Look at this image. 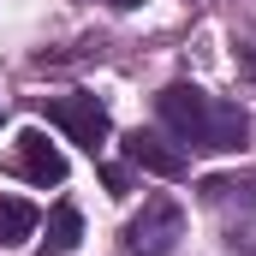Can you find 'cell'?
Wrapping results in <instances>:
<instances>
[{
    "mask_svg": "<svg viewBox=\"0 0 256 256\" xmlns=\"http://www.w3.org/2000/svg\"><path fill=\"white\" fill-rule=\"evenodd\" d=\"M196 191L208 196V202H256V173H244V179H226L220 173V179H202Z\"/></svg>",
    "mask_w": 256,
    "mask_h": 256,
    "instance_id": "cell-8",
    "label": "cell"
},
{
    "mask_svg": "<svg viewBox=\"0 0 256 256\" xmlns=\"http://www.w3.org/2000/svg\"><path fill=\"white\" fill-rule=\"evenodd\" d=\"M36 202H24V196H0V244H24L30 232H36Z\"/></svg>",
    "mask_w": 256,
    "mask_h": 256,
    "instance_id": "cell-7",
    "label": "cell"
},
{
    "mask_svg": "<svg viewBox=\"0 0 256 256\" xmlns=\"http://www.w3.org/2000/svg\"><path fill=\"white\" fill-rule=\"evenodd\" d=\"M102 185H108V191H114V196H126V191H131L126 167H102Z\"/></svg>",
    "mask_w": 256,
    "mask_h": 256,
    "instance_id": "cell-9",
    "label": "cell"
},
{
    "mask_svg": "<svg viewBox=\"0 0 256 256\" xmlns=\"http://www.w3.org/2000/svg\"><path fill=\"white\" fill-rule=\"evenodd\" d=\"M36 108L48 114V126H60L66 137H72L78 149H90V155H96V149L108 143V131H114L108 126V108H102L96 96H42Z\"/></svg>",
    "mask_w": 256,
    "mask_h": 256,
    "instance_id": "cell-3",
    "label": "cell"
},
{
    "mask_svg": "<svg viewBox=\"0 0 256 256\" xmlns=\"http://www.w3.org/2000/svg\"><path fill=\"white\" fill-rule=\"evenodd\" d=\"M78 238H84V214H78V202H54V208H48V238L36 244V256H72Z\"/></svg>",
    "mask_w": 256,
    "mask_h": 256,
    "instance_id": "cell-6",
    "label": "cell"
},
{
    "mask_svg": "<svg viewBox=\"0 0 256 256\" xmlns=\"http://www.w3.org/2000/svg\"><path fill=\"white\" fill-rule=\"evenodd\" d=\"M6 173H18L30 185H66V155L48 143V131L24 126L12 137V149H6Z\"/></svg>",
    "mask_w": 256,
    "mask_h": 256,
    "instance_id": "cell-4",
    "label": "cell"
},
{
    "mask_svg": "<svg viewBox=\"0 0 256 256\" xmlns=\"http://www.w3.org/2000/svg\"><path fill=\"white\" fill-rule=\"evenodd\" d=\"M155 114L185 149H202V155H232V149L250 143V114L238 102H220V96L196 90V84H167L155 96Z\"/></svg>",
    "mask_w": 256,
    "mask_h": 256,
    "instance_id": "cell-1",
    "label": "cell"
},
{
    "mask_svg": "<svg viewBox=\"0 0 256 256\" xmlns=\"http://www.w3.org/2000/svg\"><path fill=\"white\" fill-rule=\"evenodd\" d=\"M126 161L143 167V173H155V179H185V173H191V155L173 149V143L155 137V131H131L126 137Z\"/></svg>",
    "mask_w": 256,
    "mask_h": 256,
    "instance_id": "cell-5",
    "label": "cell"
},
{
    "mask_svg": "<svg viewBox=\"0 0 256 256\" xmlns=\"http://www.w3.org/2000/svg\"><path fill=\"white\" fill-rule=\"evenodd\" d=\"M108 6H114V12H131V6H143V0H108Z\"/></svg>",
    "mask_w": 256,
    "mask_h": 256,
    "instance_id": "cell-10",
    "label": "cell"
},
{
    "mask_svg": "<svg viewBox=\"0 0 256 256\" xmlns=\"http://www.w3.org/2000/svg\"><path fill=\"white\" fill-rule=\"evenodd\" d=\"M179 238H185V208H179L173 196H149L143 214H131L126 232H120L126 256H173Z\"/></svg>",
    "mask_w": 256,
    "mask_h": 256,
    "instance_id": "cell-2",
    "label": "cell"
}]
</instances>
